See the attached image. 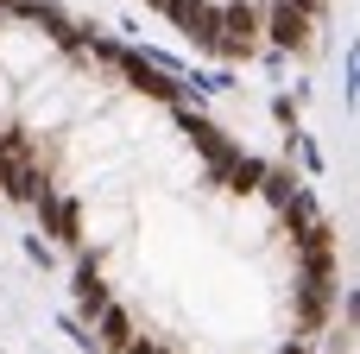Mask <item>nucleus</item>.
<instances>
[{"instance_id": "1", "label": "nucleus", "mask_w": 360, "mask_h": 354, "mask_svg": "<svg viewBox=\"0 0 360 354\" xmlns=\"http://www.w3.org/2000/svg\"><path fill=\"white\" fill-rule=\"evenodd\" d=\"M215 25H221V44H253V32H259V13H253V6H228Z\"/></svg>"}, {"instance_id": "2", "label": "nucleus", "mask_w": 360, "mask_h": 354, "mask_svg": "<svg viewBox=\"0 0 360 354\" xmlns=\"http://www.w3.org/2000/svg\"><path fill=\"white\" fill-rule=\"evenodd\" d=\"M272 38L304 51V44H310V13H297V6H278V13H272Z\"/></svg>"}, {"instance_id": "3", "label": "nucleus", "mask_w": 360, "mask_h": 354, "mask_svg": "<svg viewBox=\"0 0 360 354\" xmlns=\"http://www.w3.org/2000/svg\"><path fill=\"white\" fill-rule=\"evenodd\" d=\"M44 209H51L57 234H63V241H76V203H44Z\"/></svg>"}, {"instance_id": "4", "label": "nucleus", "mask_w": 360, "mask_h": 354, "mask_svg": "<svg viewBox=\"0 0 360 354\" xmlns=\"http://www.w3.org/2000/svg\"><path fill=\"white\" fill-rule=\"evenodd\" d=\"M190 133H196V146H202L209 158H228V146H221V133H215V127H202V120H196Z\"/></svg>"}, {"instance_id": "5", "label": "nucleus", "mask_w": 360, "mask_h": 354, "mask_svg": "<svg viewBox=\"0 0 360 354\" xmlns=\"http://www.w3.org/2000/svg\"><path fill=\"white\" fill-rule=\"evenodd\" d=\"M101 329H108V336H101V342H108V348H127V317H120V310H114V317H108V323H101Z\"/></svg>"}, {"instance_id": "6", "label": "nucleus", "mask_w": 360, "mask_h": 354, "mask_svg": "<svg viewBox=\"0 0 360 354\" xmlns=\"http://www.w3.org/2000/svg\"><path fill=\"white\" fill-rule=\"evenodd\" d=\"M285 6H291V0H285ZM304 6H316V0H297V13H304Z\"/></svg>"}]
</instances>
